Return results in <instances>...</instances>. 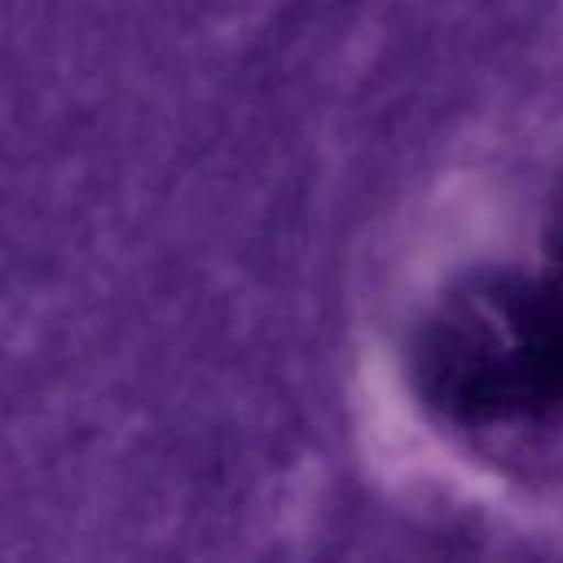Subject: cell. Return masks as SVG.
Here are the masks:
<instances>
[{"instance_id":"obj_1","label":"cell","mask_w":563,"mask_h":563,"mask_svg":"<svg viewBox=\"0 0 563 563\" xmlns=\"http://www.w3.org/2000/svg\"><path fill=\"white\" fill-rule=\"evenodd\" d=\"M508 333V363L525 393L528 412L563 406V287L554 280H511L488 294Z\"/></svg>"},{"instance_id":"obj_2","label":"cell","mask_w":563,"mask_h":563,"mask_svg":"<svg viewBox=\"0 0 563 563\" xmlns=\"http://www.w3.org/2000/svg\"><path fill=\"white\" fill-rule=\"evenodd\" d=\"M554 257H558V264H561L563 271V231L554 238Z\"/></svg>"}]
</instances>
